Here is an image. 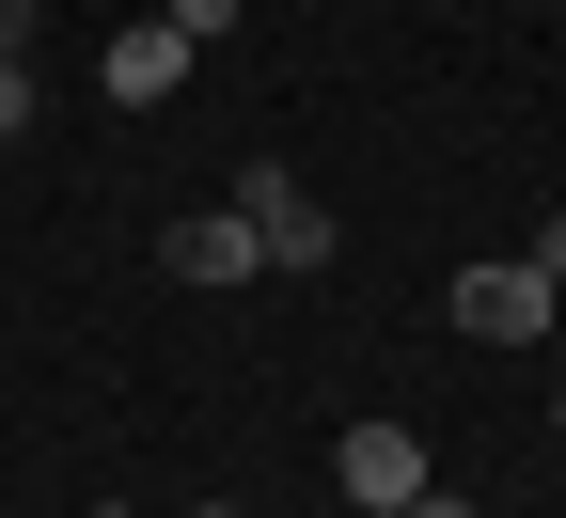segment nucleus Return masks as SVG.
<instances>
[{
  "mask_svg": "<svg viewBox=\"0 0 566 518\" xmlns=\"http://www.w3.org/2000/svg\"><path fill=\"white\" fill-rule=\"evenodd\" d=\"M95 518H142V503H95Z\"/></svg>",
  "mask_w": 566,
  "mask_h": 518,
  "instance_id": "obj_12",
  "label": "nucleus"
},
{
  "mask_svg": "<svg viewBox=\"0 0 566 518\" xmlns=\"http://www.w3.org/2000/svg\"><path fill=\"white\" fill-rule=\"evenodd\" d=\"M472 346H551V315H566V283L535 267V252H488V267H457V299H441Z\"/></svg>",
  "mask_w": 566,
  "mask_h": 518,
  "instance_id": "obj_1",
  "label": "nucleus"
},
{
  "mask_svg": "<svg viewBox=\"0 0 566 518\" xmlns=\"http://www.w3.org/2000/svg\"><path fill=\"white\" fill-rule=\"evenodd\" d=\"M189 518H237V503H189Z\"/></svg>",
  "mask_w": 566,
  "mask_h": 518,
  "instance_id": "obj_11",
  "label": "nucleus"
},
{
  "mask_svg": "<svg viewBox=\"0 0 566 518\" xmlns=\"http://www.w3.org/2000/svg\"><path fill=\"white\" fill-rule=\"evenodd\" d=\"M17 47H32V17H17V0H0V63H17Z\"/></svg>",
  "mask_w": 566,
  "mask_h": 518,
  "instance_id": "obj_10",
  "label": "nucleus"
},
{
  "mask_svg": "<svg viewBox=\"0 0 566 518\" xmlns=\"http://www.w3.org/2000/svg\"><path fill=\"white\" fill-rule=\"evenodd\" d=\"M237 17H252V0H174V32H189V47H221Z\"/></svg>",
  "mask_w": 566,
  "mask_h": 518,
  "instance_id": "obj_6",
  "label": "nucleus"
},
{
  "mask_svg": "<svg viewBox=\"0 0 566 518\" xmlns=\"http://www.w3.org/2000/svg\"><path fill=\"white\" fill-rule=\"evenodd\" d=\"M0 141H32V63H0Z\"/></svg>",
  "mask_w": 566,
  "mask_h": 518,
  "instance_id": "obj_7",
  "label": "nucleus"
},
{
  "mask_svg": "<svg viewBox=\"0 0 566 518\" xmlns=\"http://www.w3.org/2000/svg\"><path fill=\"white\" fill-rule=\"evenodd\" d=\"M158 267H174V283H205V299H221V283H252L268 252H252V220H237V204H205V220H174V236H158Z\"/></svg>",
  "mask_w": 566,
  "mask_h": 518,
  "instance_id": "obj_4",
  "label": "nucleus"
},
{
  "mask_svg": "<svg viewBox=\"0 0 566 518\" xmlns=\"http://www.w3.org/2000/svg\"><path fill=\"white\" fill-rule=\"evenodd\" d=\"M535 267H551V283H566V220H535Z\"/></svg>",
  "mask_w": 566,
  "mask_h": 518,
  "instance_id": "obj_8",
  "label": "nucleus"
},
{
  "mask_svg": "<svg viewBox=\"0 0 566 518\" xmlns=\"http://www.w3.org/2000/svg\"><path fill=\"white\" fill-rule=\"evenodd\" d=\"M237 220H252V252H268V267H331V204L283 173V158H252V173H237Z\"/></svg>",
  "mask_w": 566,
  "mask_h": 518,
  "instance_id": "obj_2",
  "label": "nucleus"
},
{
  "mask_svg": "<svg viewBox=\"0 0 566 518\" xmlns=\"http://www.w3.org/2000/svg\"><path fill=\"white\" fill-rule=\"evenodd\" d=\"M394 518H472V503H441V487H409V503H394Z\"/></svg>",
  "mask_w": 566,
  "mask_h": 518,
  "instance_id": "obj_9",
  "label": "nucleus"
},
{
  "mask_svg": "<svg viewBox=\"0 0 566 518\" xmlns=\"http://www.w3.org/2000/svg\"><path fill=\"white\" fill-rule=\"evenodd\" d=\"M331 487H346V503H409V487H424V440H409V424H346V440H331Z\"/></svg>",
  "mask_w": 566,
  "mask_h": 518,
  "instance_id": "obj_5",
  "label": "nucleus"
},
{
  "mask_svg": "<svg viewBox=\"0 0 566 518\" xmlns=\"http://www.w3.org/2000/svg\"><path fill=\"white\" fill-rule=\"evenodd\" d=\"M189 63H205V47H189L174 17H126L95 80H111V110H174V95H189Z\"/></svg>",
  "mask_w": 566,
  "mask_h": 518,
  "instance_id": "obj_3",
  "label": "nucleus"
}]
</instances>
